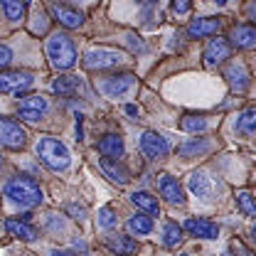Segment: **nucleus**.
I'll use <instances>...</instances> for the list:
<instances>
[{
  "instance_id": "cd10ccee",
  "label": "nucleus",
  "mask_w": 256,
  "mask_h": 256,
  "mask_svg": "<svg viewBox=\"0 0 256 256\" xmlns=\"http://www.w3.org/2000/svg\"><path fill=\"white\" fill-rule=\"evenodd\" d=\"M0 8L5 10L8 20H12V22H20V20H22V15H25V10H28V5H25V2H12V0H2V2H0Z\"/></svg>"
},
{
  "instance_id": "f704fd0d",
  "label": "nucleus",
  "mask_w": 256,
  "mask_h": 256,
  "mask_svg": "<svg viewBox=\"0 0 256 256\" xmlns=\"http://www.w3.org/2000/svg\"><path fill=\"white\" fill-rule=\"evenodd\" d=\"M50 256H74V254H69V252H60V249H54Z\"/></svg>"
},
{
  "instance_id": "423d86ee",
  "label": "nucleus",
  "mask_w": 256,
  "mask_h": 256,
  "mask_svg": "<svg viewBox=\"0 0 256 256\" xmlns=\"http://www.w3.org/2000/svg\"><path fill=\"white\" fill-rule=\"evenodd\" d=\"M50 111V101L44 96H28L18 104V116L20 121H28V124H37L47 116Z\"/></svg>"
},
{
  "instance_id": "dca6fc26",
  "label": "nucleus",
  "mask_w": 256,
  "mask_h": 256,
  "mask_svg": "<svg viewBox=\"0 0 256 256\" xmlns=\"http://www.w3.org/2000/svg\"><path fill=\"white\" fill-rule=\"evenodd\" d=\"M229 40L239 50H252L256 47V25H236L229 34Z\"/></svg>"
},
{
  "instance_id": "b1692460",
  "label": "nucleus",
  "mask_w": 256,
  "mask_h": 256,
  "mask_svg": "<svg viewBox=\"0 0 256 256\" xmlns=\"http://www.w3.org/2000/svg\"><path fill=\"white\" fill-rule=\"evenodd\" d=\"M210 150H212V143L207 138H192L180 148V156L182 158H197V156H204Z\"/></svg>"
},
{
  "instance_id": "2eb2a0df",
  "label": "nucleus",
  "mask_w": 256,
  "mask_h": 256,
  "mask_svg": "<svg viewBox=\"0 0 256 256\" xmlns=\"http://www.w3.org/2000/svg\"><path fill=\"white\" fill-rule=\"evenodd\" d=\"M234 133L242 138H256V106L244 108L236 121H234Z\"/></svg>"
},
{
  "instance_id": "6ab92c4d",
  "label": "nucleus",
  "mask_w": 256,
  "mask_h": 256,
  "mask_svg": "<svg viewBox=\"0 0 256 256\" xmlns=\"http://www.w3.org/2000/svg\"><path fill=\"white\" fill-rule=\"evenodd\" d=\"M98 168H101V172L108 178V180H114V182H118V185H126L128 180V170L118 162V160H111V158H101L98 160Z\"/></svg>"
},
{
  "instance_id": "5701e85b",
  "label": "nucleus",
  "mask_w": 256,
  "mask_h": 256,
  "mask_svg": "<svg viewBox=\"0 0 256 256\" xmlns=\"http://www.w3.org/2000/svg\"><path fill=\"white\" fill-rule=\"evenodd\" d=\"M52 92L60 96H74L82 92V82L76 76H60L52 82Z\"/></svg>"
},
{
  "instance_id": "ddd939ff",
  "label": "nucleus",
  "mask_w": 256,
  "mask_h": 256,
  "mask_svg": "<svg viewBox=\"0 0 256 256\" xmlns=\"http://www.w3.org/2000/svg\"><path fill=\"white\" fill-rule=\"evenodd\" d=\"M232 57V44L217 37V40H210V44L204 47V62L210 66H217V64H224L226 60Z\"/></svg>"
},
{
  "instance_id": "473e14b6",
  "label": "nucleus",
  "mask_w": 256,
  "mask_h": 256,
  "mask_svg": "<svg viewBox=\"0 0 256 256\" xmlns=\"http://www.w3.org/2000/svg\"><path fill=\"white\" fill-rule=\"evenodd\" d=\"M190 2H178V0H175V2H172V10H175V12H190Z\"/></svg>"
},
{
  "instance_id": "e433bc0d",
  "label": "nucleus",
  "mask_w": 256,
  "mask_h": 256,
  "mask_svg": "<svg viewBox=\"0 0 256 256\" xmlns=\"http://www.w3.org/2000/svg\"><path fill=\"white\" fill-rule=\"evenodd\" d=\"M252 236H254V239H256V226H254V229H252Z\"/></svg>"
},
{
  "instance_id": "7c9ffc66",
  "label": "nucleus",
  "mask_w": 256,
  "mask_h": 256,
  "mask_svg": "<svg viewBox=\"0 0 256 256\" xmlns=\"http://www.w3.org/2000/svg\"><path fill=\"white\" fill-rule=\"evenodd\" d=\"M98 226L101 229H114L116 226V212H114V207L98 210Z\"/></svg>"
},
{
  "instance_id": "393cba45",
  "label": "nucleus",
  "mask_w": 256,
  "mask_h": 256,
  "mask_svg": "<svg viewBox=\"0 0 256 256\" xmlns=\"http://www.w3.org/2000/svg\"><path fill=\"white\" fill-rule=\"evenodd\" d=\"M190 190L202 197V200H210L212 197V180L204 175V172H192L190 175Z\"/></svg>"
},
{
  "instance_id": "c756f323",
  "label": "nucleus",
  "mask_w": 256,
  "mask_h": 256,
  "mask_svg": "<svg viewBox=\"0 0 256 256\" xmlns=\"http://www.w3.org/2000/svg\"><path fill=\"white\" fill-rule=\"evenodd\" d=\"M207 118H202V116H185L182 121H180V128L182 130H188V133H202V130H207Z\"/></svg>"
},
{
  "instance_id": "f03ea898",
  "label": "nucleus",
  "mask_w": 256,
  "mask_h": 256,
  "mask_svg": "<svg viewBox=\"0 0 256 256\" xmlns=\"http://www.w3.org/2000/svg\"><path fill=\"white\" fill-rule=\"evenodd\" d=\"M37 156H40V160H42L50 170H54V172L66 170L69 162H72L69 148L64 146L60 138H54V136H44V138H40V143H37Z\"/></svg>"
},
{
  "instance_id": "c9c22d12",
  "label": "nucleus",
  "mask_w": 256,
  "mask_h": 256,
  "mask_svg": "<svg viewBox=\"0 0 256 256\" xmlns=\"http://www.w3.org/2000/svg\"><path fill=\"white\" fill-rule=\"evenodd\" d=\"M249 15H254V18H256V2H254V5H249Z\"/></svg>"
},
{
  "instance_id": "4be33fe9",
  "label": "nucleus",
  "mask_w": 256,
  "mask_h": 256,
  "mask_svg": "<svg viewBox=\"0 0 256 256\" xmlns=\"http://www.w3.org/2000/svg\"><path fill=\"white\" fill-rule=\"evenodd\" d=\"M5 229H8L12 236L25 239V242H32V239H37V236H40V234H37V229H34L32 224L22 222V220H5Z\"/></svg>"
},
{
  "instance_id": "2f4dec72",
  "label": "nucleus",
  "mask_w": 256,
  "mask_h": 256,
  "mask_svg": "<svg viewBox=\"0 0 256 256\" xmlns=\"http://www.w3.org/2000/svg\"><path fill=\"white\" fill-rule=\"evenodd\" d=\"M10 62H12V50H10L8 44H0V72H2Z\"/></svg>"
},
{
  "instance_id": "4468645a",
  "label": "nucleus",
  "mask_w": 256,
  "mask_h": 256,
  "mask_svg": "<svg viewBox=\"0 0 256 256\" xmlns=\"http://www.w3.org/2000/svg\"><path fill=\"white\" fill-rule=\"evenodd\" d=\"M185 229L197 239H217L220 236V226L210 220H202V217H190L185 222Z\"/></svg>"
},
{
  "instance_id": "1a4fd4ad",
  "label": "nucleus",
  "mask_w": 256,
  "mask_h": 256,
  "mask_svg": "<svg viewBox=\"0 0 256 256\" xmlns=\"http://www.w3.org/2000/svg\"><path fill=\"white\" fill-rule=\"evenodd\" d=\"M140 150H143L148 158L158 160V158H165V156L170 153V143H168V138H162L156 130H146V133L140 136Z\"/></svg>"
},
{
  "instance_id": "a211bd4d",
  "label": "nucleus",
  "mask_w": 256,
  "mask_h": 256,
  "mask_svg": "<svg viewBox=\"0 0 256 256\" xmlns=\"http://www.w3.org/2000/svg\"><path fill=\"white\" fill-rule=\"evenodd\" d=\"M98 153L104 158H111V160H118L124 156V138L116 136V133H108L98 140Z\"/></svg>"
},
{
  "instance_id": "6e6552de",
  "label": "nucleus",
  "mask_w": 256,
  "mask_h": 256,
  "mask_svg": "<svg viewBox=\"0 0 256 256\" xmlns=\"http://www.w3.org/2000/svg\"><path fill=\"white\" fill-rule=\"evenodd\" d=\"M133 86H136V76L133 74H116V76H108V79H104L101 82V92L106 96H111V98H124L126 94L133 92Z\"/></svg>"
},
{
  "instance_id": "9b49d317",
  "label": "nucleus",
  "mask_w": 256,
  "mask_h": 256,
  "mask_svg": "<svg viewBox=\"0 0 256 256\" xmlns=\"http://www.w3.org/2000/svg\"><path fill=\"white\" fill-rule=\"evenodd\" d=\"M222 30V20L220 18H197L188 25V34L192 40H202V37H217V32Z\"/></svg>"
},
{
  "instance_id": "f8f14e48",
  "label": "nucleus",
  "mask_w": 256,
  "mask_h": 256,
  "mask_svg": "<svg viewBox=\"0 0 256 256\" xmlns=\"http://www.w3.org/2000/svg\"><path fill=\"white\" fill-rule=\"evenodd\" d=\"M158 190L170 204H185V190H182V185L178 182V178H172V175H160Z\"/></svg>"
},
{
  "instance_id": "7ed1b4c3",
  "label": "nucleus",
  "mask_w": 256,
  "mask_h": 256,
  "mask_svg": "<svg viewBox=\"0 0 256 256\" xmlns=\"http://www.w3.org/2000/svg\"><path fill=\"white\" fill-rule=\"evenodd\" d=\"M47 57L52 60L54 69H72L76 64V47L72 42L69 34L64 32H54L50 40H47Z\"/></svg>"
},
{
  "instance_id": "412c9836",
  "label": "nucleus",
  "mask_w": 256,
  "mask_h": 256,
  "mask_svg": "<svg viewBox=\"0 0 256 256\" xmlns=\"http://www.w3.org/2000/svg\"><path fill=\"white\" fill-rule=\"evenodd\" d=\"M108 249L118 256H133L138 252V242H136L133 236L118 234V236H111V239H108Z\"/></svg>"
},
{
  "instance_id": "9d476101",
  "label": "nucleus",
  "mask_w": 256,
  "mask_h": 256,
  "mask_svg": "<svg viewBox=\"0 0 256 256\" xmlns=\"http://www.w3.org/2000/svg\"><path fill=\"white\" fill-rule=\"evenodd\" d=\"M224 76H226V82H229L232 92H236V94H242V92H246V89L252 86V74H249V69H246L242 62L229 64Z\"/></svg>"
},
{
  "instance_id": "c85d7f7f",
  "label": "nucleus",
  "mask_w": 256,
  "mask_h": 256,
  "mask_svg": "<svg viewBox=\"0 0 256 256\" xmlns=\"http://www.w3.org/2000/svg\"><path fill=\"white\" fill-rule=\"evenodd\" d=\"M236 207H239L246 217H256V197L252 192H239V194H236Z\"/></svg>"
},
{
  "instance_id": "4c0bfd02",
  "label": "nucleus",
  "mask_w": 256,
  "mask_h": 256,
  "mask_svg": "<svg viewBox=\"0 0 256 256\" xmlns=\"http://www.w3.org/2000/svg\"><path fill=\"white\" fill-rule=\"evenodd\" d=\"M0 165H2V160H0Z\"/></svg>"
},
{
  "instance_id": "aec40b11",
  "label": "nucleus",
  "mask_w": 256,
  "mask_h": 256,
  "mask_svg": "<svg viewBox=\"0 0 256 256\" xmlns=\"http://www.w3.org/2000/svg\"><path fill=\"white\" fill-rule=\"evenodd\" d=\"M130 202L140 210V212H146V217H158L160 214V204H158V200L150 194V192H146V190H140V192H133L130 194Z\"/></svg>"
},
{
  "instance_id": "bb28decb",
  "label": "nucleus",
  "mask_w": 256,
  "mask_h": 256,
  "mask_svg": "<svg viewBox=\"0 0 256 256\" xmlns=\"http://www.w3.org/2000/svg\"><path fill=\"white\" fill-rule=\"evenodd\" d=\"M128 232L130 234H150L153 232V220L150 217H146V214H136V217H130L128 220Z\"/></svg>"
},
{
  "instance_id": "39448f33",
  "label": "nucleus",
  "mask_w": 256,
  "mask_h": 256,
  "mask_svg": "<svg viewBox=\"0 0 256 256\" xmlns=\"http://www.w3.org/2000/svg\"><path fill=\"white\" fill-rule=\"evenodd\" d=\"M126 62V54L118 50H106V47H94L84 54V66L86 69H114Z\"/></svg>"
},
{
  "instance_id": "72a5a7b5",
  "label": "nucleus",
  "mask_w": 256,
  "mask_h": 256,
  "mask_svg": "<svg viewBox=\"0 0 256 256\" xmlns=\"http://www.w3.org/2000/svg\"><path fill=\"white\" fill-rule=\"evenodd\" d=\"M126 114H128V116H138V106L128 104V106H126Z\"/></svg>"
},
{
  "instance_id": "58836bf2",
  "label": "nucleus",
  "mask_w": 256,
  "mask_h": 256,
  "mask_svg": "<svg viewBox=\"0 0 256 256\" xmlns=\"http://www.w3.org/2000/svg\"><path fill=\"white\" fill-rule=\"evenodd\" d=\"M185 256H190V254H185Z\"/></svg>"
},
{
  "instance_id": "f3484780",
  "label": "nucleus",
  "mask_w": 256,
  "mask_h": 256,
  "mask_svg": "<svg viewBox=\"0 0 256 256\" xmlns=\"http://www.w3.org/2000/svg\"><path fill=\"white\" fill-rule=\"evenodd\" d=\"M50 10H52V15L62 22L64 28H79V25L84 22V12L76 10V8H69V5H52Z\"/></svg>"
},
{
  "instance_id": "a878e982",
  "label": "nucleus",
  "mask_w": 256,
  "mask_h": 256,
  "mask_svg": "<svg viewBox=\"0 0 256 256\" xmlns=\"http://www.w3.org/2000/svg\"><path fill=\"white\" fill-rule=\"evenodd\" d=\"M180 242H182V226L178 222H165V226H162V244L168 249H172Z\"/></svg>"
},
{
  "instance_id": "20e7f679",
  "label": "nucleus",
  "mask_w": 256,
  "mask_h": 256,
  "mask_svg": "<svg viewBox=\"0 0 256 256\" xmlns=\"http://www.w3.org/2000/svg\"><path fill=\"white\" fill-rule=\"evenodd\" d=\"M0 146H5L10 150H22L28 146V130L15 118L0 116Z\"/></svg>"
},
{
  "instance_id": "0eeeda50",
  "label": "nucleus",
  "mask_w": 256,
  "mask_h": 256,
  "mask_svg": "<svg viewBox=\"0 0 256 256\" xmlns=\"http://www.w3.org/2000/svg\"><path fill=\"white\" fill-rule=\"evenodd\" d=\"M34 76L30 72H0V94H22L30 89Z\"/></svg>"
},
{
  "instance_id": "f257e3e1",
  "label": "nucleus",
  "mask_w": 256,
  "mask_h": 256,
  "mask_svg": "<svg viewBox=\"0 0 256 256\" xmlns=\"http://www.w3.org/2000/svg\"><path fill=\"white\" fill-rule=\"evenodd\" d=\"M5 194H8L10 202H15V204H20V207H37V204H42V200H44L40 185H37L32 178H28V175H18V178L8 180Z\"/></svg>"
}]
</instances>
